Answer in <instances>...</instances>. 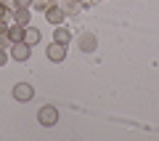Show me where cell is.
I'll return each instance as SVG.
<instances>
[{
    "mask_svg": "<svg viewBox=\"0 0 159 141\" xmlns=\"http://www.w3.org/2000/svg\"><path fill=\"white\" fill-rule=\"evenodd\" d=\"M37 123H40V125H45V128L56 125V123H58V109H56V107H51V104L40 107V112H37Z\"/></svg>",
    "mask_w": 159,
    "mask_h": 141,
    "instance_id": "1",
    "label": "cell"
},
{
    "mask_svg": "<svg viewBox=\"0 0 159 141\" xmlns=\"http://www.w3.org/2000/svg\"><path fill=\"white\" fill-rule=\"evenodd\" d=\"M45 56L51 59L53 64H61L64 59H66V45H61V43H56V40H53V43L45 48Z\"/></svg>",
    "mask_w": 159,
    "mask_h": 141,
    "instance_id": "2",
    "label": "cell"
},
{
    "mask_svg": "<svg viewBox=\"0 0 159 141\" xmlns=\"http://www.w3.org/2000/svg\"><path fill=\"white\" fill-rule=\"evenodd\" d=\"M32 96H34V88L29 83H16L13 85V99H16V101L27 104V101H32Z\"/></svg>",
    "mask_w": 159,
    "mask_h": 141,
    "instance_id": "3",
    "label": "cell"
},
{
    "mask_svg": "<svg viewBox=\"0 0 159 141\" xmlns=\"http://www.w3.org/2000/svg\"><path fill=\"white\" fill-rule=\"evenodd\" d=\"M29 56H32V45H27L24 40H19V43L11 45V59H16V61H27Z\"/></svg>",
    "mask_w": 159,
    "mask_h": 141,
    "instance_id": "4",
    "label": "cell"
},
{
    "mask_svg": "<svg viewBox=\"0 0 159 141\" xmlns=\"http://www.w3.org/2000/svg\"><path fill=\"white\" fill-rule=\"evenodd\" d=\"M77 45H80V51H82V53H93V51H96V45H98V40H96L93 32H82L77 37Z\"/></svg>",
    "mask_w": 159,
    "mask_h": 141,
    "instance_id": "5",
    "label": "cell"
},
{
    "mask_svg": "<svg viewBox=\"0 0 159 141\" xmlns=\"http://www.w3.org/2000/svg\"><path fill=\"white\" fill-rule=\"evenodd\" d=\"M64 16L66 13L61 11V6H51V8H45V19L53 24V27H58V24H64Z\"/></svg>",
    "mask_w": 159,
    "mask_h": 141,
    "instance_id": "6",
    "label": "cell"
},
{
    "mask_svg": "<svg viewBox=\"0 0 159 141\" xmlns=\"http://www.w3.org/2000/svg\"><path fill=\"white\" fill-rule=\"evenodd\" d=\"M29 19H32L29 8H16V11H13V22L21 24V27H29Z\"/></svg>",
    "mask_w": 159,
    "mask_h": 141,
    "instance_id": "7",
    "label": "cell"
},
{
    "mask_svg": "<svg viewBox=\"0 0 159 141\" xmlns=\"http://www.w3.org/2000/svg\"><path fill=\"white\" fill-rule=\"evenodd\" d=\"M53 40H56V43H61V45H69V40H72V32H69L66 27H61V24H58L56 32H53Z\"/></svg>",
    "mask_w": 159,
    "mask_h": 141,
    "instance_id": "8",
    "label": "cell"
},
{
    "mask_svg": "<svg viewBox=\"0 0 159 141\" xmlns=\"http://www.w3.org/2000/svg\"><path fill=\"white\" fill-rule=\"evenodd\" d=\"M8 37H11L13 43L24 40V27H21V24H16V22H11V24H8Z\"/></svg>",
    "mask_w": 159,
    "mask_h": 141,
    "instance_id": "9",
    "label": "cell"
},
{
    "mask_svg": "<svg viewBox=\"0 0 159 141\" xmlns=\"http://www.w3.org/2000/svg\"><path fill=\"white\" fill-rule=\"evenodd\" d=\"M24 43H27V45H37V43H40V29L24 27Z\"/></svg>",
    "mask_w": 159,
    "mask_h": 141,
    "instance_id": "10",
    "label": "cell"
},
{
    "mask_svg": "<svg viewBox=\"0 0 159 141\" xmlns=\"http://www.w3.org/2000/svg\"><path fill=\"white\" fill-rule=\"evenodd\" d=\"M80 6H82L80 0H64V3H61V11H64V13H77Z\"/></svg>",
    "mask_w": 159,
    "mask_h": 141,
    "instance_id": "11",
    "label": "cell"
},
{
    "mask_svg": "<svg viewBox=\"0 0 159 141\" xmlns=\"http://www.w3.org/2000/svg\"><path fill=\"white\" fill-rule=\"evenodd\" d=\"M13 40L8 37V27H0V48H11Z\"/></svg>",
    "mask_w": 159,
    "mask_h": 141,
    "instance_id": "12",
    "label": "cell"
},
{
    "mask_svg": "<svg viewBox=\"0 0 159 141\" xmlns=\"http://www.w3.org/2000/svg\"><path fill=\"white\" fill-rule=\"evenodd\" d=\"M16 8H32V0H16Z\"/></svg>",
    "mask_w": 159,
    "mask_h": 141,
    "instance_id": "13",
    "label": "cell"
},
{
    "mask_svg": "<svg viewBox=\"0 0 159 141\" xmlns=\"http://www.w3.org/2000/svg\"><path fill=\"white\" fill-rule=\"evenodd\" d=\"M6 61H8V51H6V48H0V67H3Z\"/></svg>",
    "mask_w": 159,
    "mask_h": 141,
    "instance_id": "14",
    "label": "cell"
},
{
    "mask_svg": "<svg viewBox=\"0 0 159 141\" xmlns=\"http://www.w3.org/2000/svg\"><path fill=\"white\" fill-rule=\"evenodd\" d=\"M0 19H8V8L3 6V3H0Z\"/></svg>",
    "mask_w": 159,
    "mask_h": 141,
    "instance_id": "15",
    "label": "cell"
}]
</instances>
